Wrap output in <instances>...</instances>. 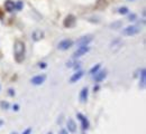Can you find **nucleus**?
I'll list each match as a JSON object with an SVG mask.
<instances>
[{
    "label": "nucleus",
    "instance_id": "15",
    "mask_svg": "<svg viewBox=\"0 0 146 134\" xmlns=\"http://www.w3.org/2000/svg\"><path fill=\"white\" fill-rule=\"evenodd\" d=\"M100 66H101L100 64H97V65H94V66L92 67L91 69H90V72H89V73H90V74H96V73H97V72L99 71V68H100Z\"/></svg>",
    "mask_w": 146,
    "mask_h": 134
},
{
    "label": "nucleus",
    "instance_id": "26",
    "mask_svg": "<svg viewBox=\"0 0 146 134\" xmlns=\"http://www.w3.org/2000/svg\"><path fill=\"white\" fill-rule=\"evenodd\" d=\"M11 134H17V133H11Z\"/></svg>",
    "mask_w": 146,
    "mask_h": 134
},
{
    "label": "nucleus",
    "instance_id": "3",
    "mask_svg": "<svg viewBox=\"0 0 146 134\" xmlns=\"http://www.w3.org/2000/svg\"><path fill=\"white\" fill-rule=\"evenodd\" d=\"M75 22H76L75 17H74L73 15H69V16L65 17V19L63 21V26H64L65 28H72L73 26L75 25Z\"/></svg>",
    "mask_w": 146,
    "mask_h": 134
},
{
    "label": "nucleus",
    "instance_id": "5",
    "mask_svg": "<svg viewBox=\"0 0 146 134\" xmlns=\"http://www.w3.org/2000/svg\"><path fill=\"white\" fill-rule=\"evenodd\" d=\"M72 45H73L72 40H70V39H64V40H62V41L58 44V49H61V50H66V49H69Z\"/></svg>",
    "mask_w": 146,
    "mask_h": 134
},
{
    "label": "nucleus",
    "instance_id": "24",
    "mask_svg": "<svg viewBox=\"0 0 146 134\" xmlns=\"http://www.w3.org/2000/svg\"><path fill=\"white\" fill-rule=\"evenodd\" d=\"M2 124H3V121H2V120H0V126H1Z\"/></svg>",
    "mask_w": 146,
    "mask_h": 134
},
{
    "label": "nucleus",
    "instance_id": "9",
    "mask_svg": "<svg viewBox=\"0 0 146 134\" xmlns=\"http://www.w3.org/2000/svg\"><path fill=\"white\" fill-rule=\"evenodd\" d=\"M45 78H46L45 75H38V76H35L32 78V83L35 84V85H40V84L44 83Z\"/></svg>",
    "mask_w": 146,
    "mask_h": 134
},
{
    "label": "nucleus",
    "instance_id": "18",
    "mask_svg": "<svg viewBox=\"0 0 146 134\" xmlns=\"http://www.w3.org/2000/svg\"><path fill=\"white\" fill-rule=\"evenodd\" d=\"M15 8H17L18 10H20V9L23 8V3H21V1H18L17 5H15Z\"/></svg>",
    "mask_w": 146,
    "mask_h": 134
},
{
    "label": "nucleus",
    "instance_id": "7",
    "mask_svg": "<svg viewBox=\"0 0 146 134\" xmlns=\"http://www.w3.org/2000/svg\"><path fill=\"white\" fill-rule=\"evenodd\" d=\"M78 118L80 120L81 122V125H82V129L83 130H88L89 129V121L87 120V117L81 113H78Z\"/></svg>",
    "mask_w": 146,
    "mask_h": 134
},
{
    "label": "nucleus",
    "instance_id": "10",
    "mask_svg": "<svg viewBox=\"0 0 146 134\" xmlns=\"http://www.w3.org/2000/svg\"><path fill=\"white\" fill-rule=\"evenodd\" d=\"M68 130L71 133H74L76 131V124H75V122L73 121L72 118H69V121H68Z\"/></svg>",
    "mask_w": 146,
    "mask_h": 134
},
{
    "label": "nucleus",
    "instance_id": "8",
    "mask_svg": "<svg viewBox=\"0 0 146 134\" xmlns=\"http://www.w3.org/2000/svg\"><path fill=\"white\" fill-rule=\"evenodd\" d=\"M15 2L14 1H11V0H6L5 1V9L8 11V12H11V11H14L15 10Z\"/></svg>",
    "mask_w": 146,
    "mask_h": 134
},
{
    "label": "nucleus",
    "instance_id": "25",
    "mask_svg": "<svg viewBox=\"0 0 146 134\" xmlns=\"http://www.w3.org/2000/svg\"><path fill=\"white\" fill-rule=\"evenodd\" d=\"M1 17H2V11L0 10V18H1Z\"/></svg>",
    "mask_w": 146,
    "mask_h": 134
},
{
    "label": "nucleus",
    "instance_id": "27",
    "mask_svg": "<svg viewBox=\"0 0 146 134\" xmlns=\"http://www.w3.org/2000/svg\"><path fill=\"white\" fill-rule=\"evenodd\" d=\"M130 1H134V0H130Z\"/></svg>",
    "mask_w": 146,
    "mask_h": 134
},
{
    "label": "nucleus",
    "instance_id": "17",
    "mask_svg": "<svg viewBox=\"0 0 146 134\" xmlns=\"http://www.w3.org/2000/svg\"><path fill=\"white\" fill-rule=\"evenodd\" d=\"M141 80H142V82H141V83H142V87H144V86H145V69L142 71V79H141Z\"/></svg>",
    "mask_w": 146,
    "mask_h": 134
},
{
    "label": "nucleus",
    "instance_id": "2",
    "mask_svg": "<svg viewBox=\"0 0 146 134\" xmlns=\"http://www.w3.org/2000/svg\"><path fill=\"white\" fill-rule=\"evenodd\" d=\"M141 31V28L137 27V26H128L126 27L124 30H123V34L126 35V36H133V35H136Z\"/></svg>",
    "mask_w": 146,
    "mask_h": 134
},
{
    "label": "nucleus",
    "instance_id": "14",
    "mask_svg": "<svg viewBox=\"0 0 146 134\" xmlns=\"http://www.w3.org/2000/svg\"><path fill=\"white\" fill-rule=\"evenodd\" d=\"M43 38V33L40 31V30H36L34 34H33V39L34 40H39V39H42Z\"/></svg>",
    "mask_w": 146,
    "mask_h": 134
},
{
    "label": "nucleus",
    "instance_id": "16",
    "mask_svg": "<svg viewBox=\"0 0 146 134\" xmlns=\"http://www.w3.org/2000/svg\"><path fill=\"white\" fill-rule=\"evenodd\" d=\"M118 12L121 14V15H126L128 12V8L127 7H120V8L118 9Z\"/></svg>",
    "mask_w": 146,
    "mask_h": 134
},
{
    "label": "nucleus",
    "instance_id": "1",
    "mask_svg": "<svg viewBox=\"0 0 146 134\" xmlns=\"http://www.w3.org/2000/svg\"><path fill=\"white\" fill-rule=\"evenodd\" d=\"M14 50H15V60L17 63H23L25 59V52H26V47H25L24 41L17 39L15 41Z\"/></svg>",
    "mask_w": 146,
    "mask_h": 134
},
{
    "label": "nucleus",
    "instance_id": "28",
    "mask_svg": "<svg viewBox=\"0 0 146 134\" xmlns=\"http://www.w3.org/2000/svg\"><path fill=\"white\" fill-rule=\"evenodd\" d=\"M48 134H52V133H48Z\"/></svg>",
    "mask_w": 146,
    "mask_h": 134
},
{
    "label": "nucleus",
    "instance_id": "23",
    "mask_svg": "<svg viewBox=\"0 0 146 134\" xmlns=\"http://www.w3.org/2000/svg\"><path fill=\"white\" fill-rule=\"evenodd\" d=\"M60 134H69V133H68V131H66V130H62Z\"/></svg>",
    "mask_w": 146,
    "mask_h": 134
},
{
    "label": "nucleus",
    "instance_id": "20",
    "mask_svg": "<svg viewBox=\"0 0 146 134\" xmlns=\"http://www.w3.org/2000/svg\"><path fill=\"white\" fill-rule=\"evenodd\" d=\"M31 133H32V129H27L23 134H31Z\"/></svg>",
    "mask_w": 146,
    "mask_h": 134
},
{
    "label": "nucleus",
    "instance_id": "6",
    "mask_svg": "<svg viewBox=\"0 0 146 134\" xmlns=\"http://www.w3.org/2000/svg\"><path fill=\"white\" fill-rule=\"evenodd\" d=\"M88 52H89V47H88V46L79 47V48L75 50V53H74V57H81V56L86 55Z\"/></svg>",
    "mask_w": 146,
    "mask_h": 134
},
{
    "label": "nucleus",
    "instance_id": "12",
    "mask_svg": "<svg viewBox=\"0 0 146 134\" xmlns=\"http://www.w3.org/2000/svg\"><path fill=\"white\" fill-rule=\"evenodd\" d=\"M88 94H89L88 88H83V90L81 91V93H80V99H81L82 103H86V102H87V99H88Z\"/></svg>",
    "mask_w": 146,
    "mask_h": 134
},
{
    "label": "nucleus",
    "instance_id": "19",
    "mask_svg": "<svg viewBox=\"0 0 146 134\" xmlns=\"http://www.w3.org/2000/svg\"><path fill=\"white\" fill-rule=\"evenodd\" d=\"M1 106H2L5 110H7V109L9 107V104H8V103H6V102H2V103H1Z\"/></svg>",
    "mask_w": 146,
    "mask_h": 134
},
{
    "label": "nucleus",
    "instance_id": "11",
    "mask_svg": "<svg viewBox=\"0 0 146 134\" xmlns=\"http://www.w3.org/2000/svg\"><path fill=\"white\" fill-rule=\"evenodd\" d=\"M107 76V73H106V71H101V72H97V74H96V76H94V80L96 82H101L102 79H105V77Z\"/></svg>",
    "mask_w": 146,
    "mask_h": 134
},
{
    "label": "nucleus",
    "instance_id": "22",
    "mask_svg": "<svg viewBox=\"0 0 146 134\" xmlns=\"http://www.w3.org/2000/svg\"><path fill=\"white\" fill-rule=\"evenodd\" d=\"M135 18H136V16H135V15H131V16L129 17V20H135Z\"/></svg>",
    "mask_w": 146,
    "mask_h": 134
},
{
    "label": "nucleus",
    "instance_id": "4",
    "mask_svg": "<svg viewBox=\"0 0 146 134\" xmlns=\"http://www.w3.org/2000/svg\"><path fill=\"white\" fill-rule=\"evenodd\" d=\"M93 37L92 36H83V37H81L80 39H78L76 40V45L79 46V47H82V46H88L89 45V42H91Z\"/></svg>",
    "mask_w": 146,
    "mask_h": 134
},
{
    "label": "nucleus",
    "instance_id": "13",
    "mask_svg": "<svg viewBox=\"0 0 146 134\" xmlns=\"http://www.w3.org/2000/svg\"><path fill=\"white\" fill-rule=\"evenodd\" d=\"M82 76H83V72H81V71H80V72L75 73V74L71 77V79H70V80H71V83H75V82H78V80H79Z\"/></svg>",
    "mask_w": 146,
    "mask_h": 134
},
{
    "label": "nucleus",
    "instance_id": "21",
    "mask_svg": "<svg viewBox=\"0 0 146 134\" xmlns=\"http://www.w3.org/2000/svg\"><path fill=\"white\" fill-rule=\"evenodd\" d=\"M39 67H40V68H45V67H46V64H45V63H40V64H39Z\"/></svg>",
    "mask_w": 146,
    "mask_h": 134
}]
</instances>
